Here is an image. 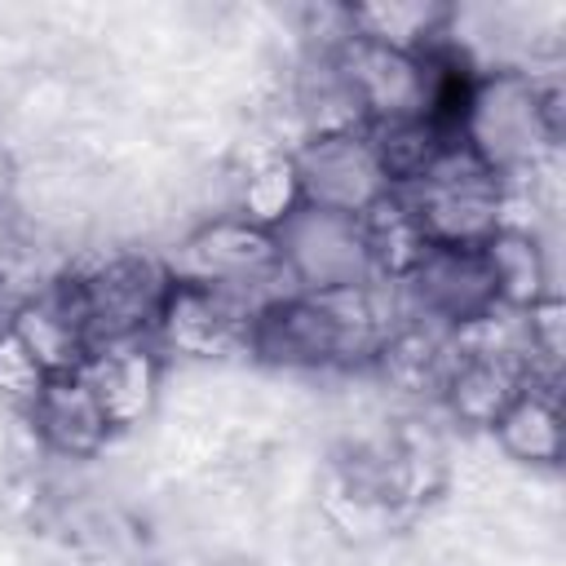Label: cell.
<instances>
[{"instance_id":"cell-4","label":"cell","mask_w":566,"mask_h":566,"mask_svg":"<svg viewBox=\"0 0 566 566\" xmlns=\"http://www.w3.org/2000/svg\"><path fill=\"white\" fill-rule=\"evenodd\" d=\"M31 416H35V429L66 455H88L102 447L106 438V416L88 389V380L80 371H62V376H49L44 389L35 394L31 402Z\"/></svg>"},{"instance_id":"cell-1","label":"cell","mask_w":566,"mask_h":566,"mask_svg":"<svg viewBox=\"0 0 566 566\" xmlns=\"http://www.w3.org/2000/svg\"><path fill=\"white\" fill-rule=\"evenodd\" d=\"M274 248L301 292L349 287L371 279V256L363 239V221L349 212L296 203L283 221H274Z\"/></svg>"},{"instance_id":"cell-3","label":"cell","mask_w":566,"mask_h":566,"mask_svg":"<svg viewBox=\"0 0 566 566\" xmlns=\"http://www.w3.org/2000/svg\"><path fill=\"white\" fill-rule=\"evenodd\" d=\"M252 323H256V310L243 305L239 296H230L221 287H208V283L172 279V287L164 296V310L155 318V332L177 354L226 358V354L252 349Z\"/></svg>"},{"instance_id":"cell-6","label":"cell","mask_w":566,"mask_h":566,"mask_svg":"<svg viewBox=\"0 0 566 566\" xmlns=\"http://www.w3.org/2000/svg\"><path fill=\"white\" fill-rule=\"evenodd\" d=\"M504 447L522 460H553L557 455V442H562V429H557V411L548 398H539L531 385L509 402V411L495 420Z\"/></svg>"},{"instance_id":"cell-5","label":"cell","mask_w":566,"mask_h":566,"mask_svg":"<svg viewBox=\"0 0 566 566\" xmlns=\"http://www.w3.org/2000/svg\"><path fill=\"white\" fill-rule=\"evenodd\" d=\"M80 376L88 380L106 424H133L146 407H150V389H155V363L137 340H119V345H102L88 354V363L80 367Z\"/></svg>"},{"instance_id":"cell-7","label":"cell","mask_w":566,"mask_h":566,"mask_svg":"<svg viewBox=\"0 0 566 566\" xmlns=\"http://www.w3.org/2000/svg\"><path fill=\"white\" fill-rule=\"evenodd\" d=\"M44 367L27 354V345L13 336V327L0 332V389L9 398H22V402H35V394L44 389Z\"/></svg>"},{"instance_id":"cell-2","label":"cell","mask_w":566,"mask_h":566,"mask_svg":"<svg viewBox=\"0 0 566 566\" xmlns=\"http://www.w3.org/2000/svg\"><path fill=\"white\" fill-rule=\"evenodd\" d=\"M296 195L301 203L314 208H332V212H349L363 217L376 199L389 195V181L376 164V150L367 142V133H332V137H314L296 164Z\"/></svg>"}]
</instances>
